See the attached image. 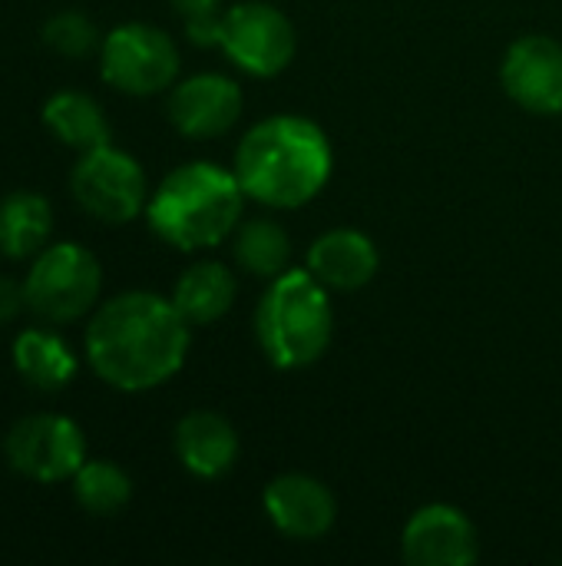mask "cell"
<instances>
[{
  "label": "cell",
  "mask_w": 562,
  "mask_h": 566,
  "mask_svg": "<svg viewBox=\"0 0 562 566\" xmlns=\"http://www.w3.org/2000/svg\"><path fill=\"white\" fill-rule=\"evenodd\" d=\"M335 335L328 289L308 269H288L268 282L255 312V338L275 368L315 365Z\"/></svg>",
  "instance_id": "277c9868"
},
{
  "label": "cell",
  "mask_w": 562,
  "mask_h": 566,
  "mask_svg": "<svg viewBox=\"0 0 562 566\" xmlns=\"http://www.w3.org/2000/svg\"><path fill=\"white\" fill-rule=\"evenodd\" d=\"M235 292L238 282L222 262H195L179 275L172 302L189 325H212L235 305Z\"/></svg>",
  "instance_id": "e0dca14e"
},
{
  "label": "cell",
  "mask_w": 562,
  "mask_h": 566,
  "mask_svg": "<svg viewBox=\"0 0 562 566\" xmlns=\"http://www.w3.org/2000/svg\"><path fill=\"white\" fill-rule=\"evenodd\" d=\"M43 126L70 149L89 153L99 146H109V119L103 106L79 90H60L43 103Z\"/></svg>",
  "instance_id": "2e32d148"
},
{
  "label": "cell",
  "mask_w": 562,
  "mask_h": 566,
  "mask_svg": "<svg viewBox=\"0 0 562 566\" xmlns=\"http://www.w3.org/2000/svg\"><path fill=\"white\" fill-rule=\"evenodd\" d=\"M331 166V143L318 123L305 116H268L242 136L232 169L255 202L298 209L325 189Z\"/></svg>",
  "instance_id": "7a4b0ae2"
},
{
  "label": "cell",
  "mask_w": 562,
  "mask_h": 566,
  "mask_svg": "<svg viewBox=\"0 0 562 566\" xmlns=\"http://www.w3.org/2000/svg\"><path fill=\"white\" fill-rule=\"evenodd\" d=\"M232 255L248 275L272 282L288 272L291 239L275 219H252L245 226L238 222V229L232 232Z\"/></svg>",
  "instance_id": "ffe728a7"
},
{
  "label": "cell",
  "mask_w": 562,
  "mask_h": 566,
  "mask_svg": "<svg viewBox=\"0 0 562 566\" xmlns=\"http://www.w3.org/2000/svg\"><path fill=\"white\" fill-rule=\"evenodd\" d=\"M70 189L86 216L109 226L132 222L139 212H146L149 202L142 166L113 146L79 153V163L70 172Z\"/></svg>",
  "instance_id": "52a82bcc"
},
{
  "label": "cell",
  "mask_w": 562,
  "mask_h": 566,
  "mask_svg": "<svg viewBox=\"0 0 562 566\" xmlns=\"http://www.w3.org/2000/svg\"><path fill=\"white\" fill-rule=\"evenodd\" d=\"M242 116V90L222 73H195L176 83L169 96V119L189 139L225 136Z\"/></svg>",
  "instance_id": "7c38bea8"
},
{
  "label": "cell",
  "mask_w": 562,
  "mask_h": 566,
  "mask_svg": "<svg viewBox=\"0 0 562 566\" xmlns=\"http://www.w3.org/2000/svg\"><path fill=\"white\" fill-rule=\"evenodd\" d=\"M401 547L407 564L414 566H470L480 557L477 527L450 504H427L414 511Z\"/></svg>",
  "instance_id": "30bf717a"
},
{
  "label": "cell",
  "mask_w": 562,
  "mask_h": 566,
  "mask_svg": "<svg viewBox=\"0 0 562 566\" xmlns=\"http://www.w3.org/2000/svg\"><path fill=\"white\" fill-rule=\"evenodd\" d=\"M103 80L129 96H152L176 83L179 46L152 23H123L99 43Z\"/></svg>",
  "instance_id": "8992f818"
},
{
  "label": "cell",
  "mask_w": 562,
  "mask_h": 566,
  "mask_svg": "<svg viewBox=\"0 0 562 566\" xmlns=\"http://www.w3.org/2000/svg\"><path fill=\"white\" fill-rule=\"evenodd\" d=\"M17 474L36 484H63L86 464V438L66 415H30L17 421L3 441Z\"/></svg>",
  "instance_id": "ba28073f"
},
{
  "label": "cell",
  "mask_w": 562,
  "mask_h": 566,
  "mask_svg": "<svg viewBox=\"0 0 562 566\" xmlns=\"http://www.w3.org/2000/svg\"><path fill=\"white\" fill-rule=\"evenodd\" d=\"M13 368L36 391H60L76 375V355L60 335L46 328H26L13 342Z\"/></svg>",
  "instance_id": "d6986e66"
},
{
  "label": "cell",
  "mask_w": 562,
  "mask_h": 566,
  "mask_svg": "<svg viewBox=\"0 0 562 566\" xmlns=\"http://www.w3.org/2000/svg\"><path fill=\"white\" fill-rule=\"evenodd\" d=\"M242 199L245 189L235 169L195 159L159 182L146 202V219L162 242L182 252L212 249L238 229Z\"/></svg>",
  "instance_id": "3957f363"
},
{
  "label": "cell",
  "mask_w": 562,
  "mask_h": 566,
  "mask_svg": "<svg viewBox=\"0 0 562 566\" xmlns=\"http://www.w3.org/2000/svg\"><path fill=\"white\" fill-rule=\"evenodd\" d=\"M103 289L99 259L79 242H56L33 255L23 279V298L33 315L50 325H66L96 308Z\"/></svg>",
  "instance_id": "5b68a950"
},
{
  "label": "cell",
  "mask_w": 562,
  "mask_h": 566,
  "mask_svg": "<svg viewBox=\"0 0 562 566\" xmlns=\"http://www.w3.org/2000/svg\"><path fill=\"white\" fill-rule=\"evenodd\" d=\"M26 308V298H23V282H13L7 275H0V325L13 322L20 312Z\"/></svg>",
  "instance_id": "603a6c76"
},
{
  "label": "cell",
  "mask_w": 562,
  "mask_h": 566,
  "mask_svg": "<svg viewBox=\"0 0 562 566\" xmlns=\"http://www.w3.org/2000/svg\"><path fill=\"white\" fill-rule=\"evenodd\" d=\"M73 494L79 507L93 517H113L119 514L132 497L129 474L113 461H86L73 474Z\"/></svg>",
  "instance_id": "44dd1931"
},
{
  "label": "cell",
  "mask_w": 562,
  "mask_h": 566,
  "mask_svg": "<svg viewBox=\"0 0 562 566\" xmlns=\"http://www.w3.org/2000/svg\"><path fill=\"white\" fill-rule=\"evenodd\" d=\"M219 46L238 70L252 76H275L295 60L298 36L278 7L252 0L222 13Z\"/></svg>",
  "instance_id": "9c48e42d"
},
{
  "label": "cell",
  "mask_w": 562,
  "mask_h": 566,
  "mask_svg": "<svg viewBox=\"0 0 562 566\" xmlns=\"http://www.w3.org/2000/svg\"><path fill=\"white\" fill-rule=\"evenodd\" d=\"M378 249L374 242L358 229H331L308 249V272L325 285L338 292L364 289L378 275Z\"/></svg>",
  "instance_id": "5bb4252c"
},
{
  "label": "cell",
  "mask_w": 562,
  "mask_h": 566,
  "mask_svg": "<svg viewBox=\"0 0 562 566\" xmlns=\"http://www.w3.org/2000/svg\"><path fill=\"white\" fill-rule=\"evenodd\" d=\"M503 86L530 113H562V43L543 33L520 36L503 56Z\"/></svg>",
  "instance_id": "8fae6325"
},
{
  "label": "cell",
  "mask_w": 562,
  "mask_h": 566,
  "mask_svg": "<svg viewBox=\"0 0 562 566\" xmlns=\"http://www.w3.org/2000/svg\"><path fill=\"white\" fill-rule=\"evenodd\" d=\"M43 40H46L50 50H56L60 56H73V60L89 56L103 43L96 23L86 13H79V10H60V13H53L43 23Z\"/></svg>",
  "instance_id": "7402d4cb"
},
{
  "label": "cell",
  "mask_w": 562,
  "mask_h": 566,
  "mask_svg": "<svg viewBox=\"0 0 562 566\" xmlns=\"http://www.w3.org/2000/svg\"><path fill=\"white\" fill-rule=\"evenodd\" d=\"M53 232V209L40 192L17 189L0 199V255L33 259L46 249Z\"/></svg>",
  "instance_id": "ac0fdd59"
},
{
  "label": "cell",
  "mask_w": 562,
  "mask_h": 566,
  "mask_svg": "<svg viewBox=\"0 0 562 566\" xmlns=\"http://www.w3.org/2000/svg\"><path fill=\"white\" fill-rule=\"evenodd\" d=\"M265 514L291 541H318L331 531L338 504L311 474H282L265 488Z\"/></svg>",
  "instance_id": "4fadbf2b"
},
{
  "label": "cell",
  "mask_w": 562,
  "mask_h": 566,
  "mask_svg": "<svg viewBox=\"0 0 562 566\" xmlns=\"http://www.w3.org/2000/svg\"><path fill=\"white\" fill-rule=\"evenodd\" d=\"M189 322L172 298L123 292L96 308L86 325V361L116 391L166 385L189 355Z\"/></svg>",
  "instance_id": "6da1fadb"
},
{
  "label": "cell",
  "mask_w": 562,
  "mask_h": 566,
  "mask_svg": "<svg viewBox=\"0 0 562 566\" xmlns=\"http://www.w3.org/2000/svg\"><path fill=\"white\" fill-rule=\"evenodd\" d=\"M176 7V13L182 20H195V17H209V13H219V3L222 0H169Z\"/></svg>",
  "instance_id": "cb8c5ba5"
},
{
  "label": "cell",
  "mask_w": 562,
  "mask_h": 566,
  "mask_svg": "<svg viewBox=\"0 0 562 566\" xmlns=\"http://www.w3.org/2000/svg\"><path fill=\"white\" fill-rule=\"evenodd\" d=\"M176 454L195 478H222L238 461V434L215 411H192L176 424Z\"/></svg>",
  "instance_id": "9a60e30c"
}]
</instances>
